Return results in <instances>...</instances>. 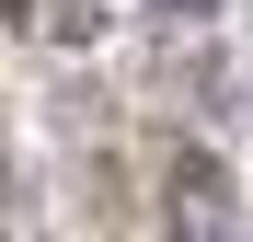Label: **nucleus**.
Here are the masks:
<instances>
[{"instance_id":"obj_1","label":"nucleus","mask_w":253,"mask_h":242,"mask_svg":"<svg viewBox=\"0 0 253 242\" xmlns=\"http://www.w3.org/2000/svg\"><path fill=\"white\" fill-rule=\"evenodd\" d=\"M161 208H173V242H242V196H230V173H219L207 150H184V161H173Z\"/></svg>"},{"instance_id":"obj_2","label":"nucleus","mask_w":253,"mask_h":242,"mask_svg":"<svg viewBox=\"0 0 253 242\" xmlns=\"http://www.w3.org/2000/svg\"><path fill=\"white\" fill-rule=\"evenodd\" d=\"M150 12H161V23H184V12H219V0H150Z\"/></svg>"},{"instance_id":"obj_3","label":"nucleus","mask_w":253,"mask_h":242,"mask_svg":"<svg viewBox=\"0 0 253 242\" xmlns=\"http://www.w3.org/2000/svg\"><path fill=\"white\" fill-rule=\"evenodd\" d=\"M0 12H23V0H0Z\"/></svg>"}]
</instances>
